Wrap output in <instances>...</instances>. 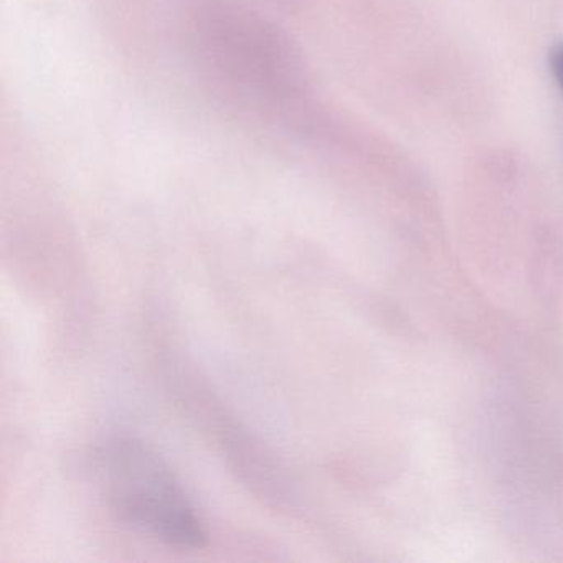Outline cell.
<instances>
[{"label":"cell","mask_w":563,"mask_h":563,"mask_svg":"<svg viewBox=\"0 0 563 563\" xmlns=\"http://www.w3.org/2000/svg\"><path fill=\"white\" fill-rule=\"evenodd\" d=\"M95 479L111 512L128 526L180 550L206 545L203 522L166 461L143 441H108Z\"/></svg>","instance_id":"6da1fadb"},{"label":"cell","mask_w":563,"mask_h":563,"mask_svg":"<svg viewBox=\"0 0 563 563\" xmlns=\"http://www.w3.org/2000/svg\"><path fill=\"white\" fill-rule=\"evenodd\" d=\"M552 68L555 74L556 81L563 90V45H560L552 55Z\"/></svg>","instance_id":"7a4b0ae2"}]
</instances>
